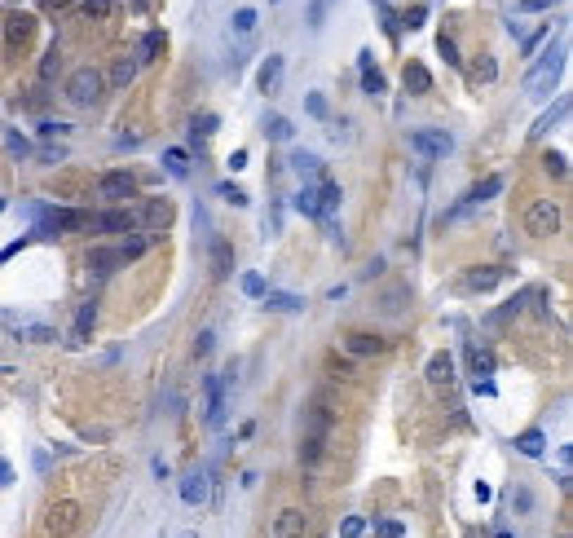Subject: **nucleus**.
I'll return each instance as SVG.
<instances>
[{
  "label": "nucleus",
  "mask_w": 573,
  "mask_h": 538,
  "mask_svg": "<svg viewBox=\"0 0 573 538\" xmlns=\"http://www.w3.org/2000/svg\"><path fill=\"white\" fill-rule=\"evenodd\" d=\"M565 115H569V102H560L555 110H547V115H543V120H538V124L529 128V133H534V137H543V133H551V124H560Z\"/></svg>",
  "instance_id": "obj_31"
},
{
  "label": "nucleus",
  "mask_w": 573,
  "mask_h": 538,
  "mask_svg": "<svg viewBox=\"0 0 573 538\" xmlns=\"http://www.w3.org/2000/svg\"><path fill=\"white\" fill-rule=\"evenodd\" d=\"M494 538H512V534H494Z\"/></svg>",
  "instance_id": "obj_59"
},
{
  "label": "nucleus",
  "mask_w": 573,
  "mask_h": 538,
  "mask_svg": "<svg viewBox=\"0 0 573 538\" xmlns=\"http://www.w3.org/2000/svg\"><path fill=\"white\" fill-rule=\"evenodd\" d=\"M498 278H503V269H472L468 274V291H489V287H498Z\"/></svg>",
  "instance_id": "obj_25"
},
{
  "label": "nucleus",
  "mask_w": 573,
  "mask_h": 538,
  "mask_svg": "<svg viewBox=\"0 0 573 538\" xmlns=\"http://www.w3.org/2000/svg\"><path fill=\"white\" fill-rule=\"evenodd\" d=\"M362 93L380 97V93H384V75H380V71H362Z\"/></svg>",
  "instance_id": "obj_43"
},
{
  "label": "nucleus",
  "mask_w": 573,
  "mask_h": 538,
  "mask_svg": "<svg viewBox=\"0 0 573 538\" xmlns=\"http://www.w3.org/2000/svg\"><path fill=\"white\" fill-rule=\"evenodd\" d=\"M516 450H520V454H529V459H538V454L547 450V437L538 433V428H529V433H520V437H516Z\"/></svg>",
  "instance_id": "obj_23"
},
{
  "label": "nucleus",
  "mask_w": 573,
  "mask_h": 538,
  "mask_svg": "<svg viewBox=\"0 0 573 538\" xmlns=\"http://www.w3.org/2000/svg\"><path fill=\"white\" fill-rule=\"evenodd\" d=\"M115 265H124L120 248H93V252H89V269L97 274V278H106V274H115Z\"/></svg>",
  "instance_id": "obj_11"
},
{
  "label": "nucleus",
  "mask_w": 573,
  "mask_h": 538,
  "mask_svg": "<svg viewBox=\"0 0 573 538\" xmlns=\"http://www.w3.org/2000/svg\"><path fill=\"white\" fill-rule=\"evenodd\" d=\"M229 168H234V172L247 168V150H234V155H229Z\"/></svg>",
  "instance_id": "obj_56"
},
{
  "label": "nucleus",
  "mask_w": 573,
  "mask_h": 538,
  "mask_svg": "<svg viewBox=\"0 0 573 538\" xmlns=\"http://www.w3.org/2000/svg\"><path fill=\"white\" fill-rule=\"evenodd\" d=\"M190 133H194V141H203V137H212V133H217V115H212V110H203V115H194V124H190Z\"/></svg>",
  "instance_id": "obj_34"
},
{
  "label": "nucleus",
  "mask_w": 573,
  "mask_h": 538,
  "mask_svg": "<svg viewBox=\"0 0 573 538\" xmlns=\"http://www.w3.org/2000/svg\"><path fill=\"white\" fill-rule=\"evenodd\" d=\"M551 5H560V0H520V9H525V13H538V9H551Z\"/></svg>",
  "instance_id": "obj_53"
},
{
  "label": "nucleus",
  "mask_w": 573,
  "mask_h": 538,
  "mask_svg": "<svg viewBox=\"0 0 573 538\" xmlns=\"http://www.w3.org/2000/svg\"><path fill=\"white\" fill-rule=\"evenodd\" d=\"M5 141H9V150H13V155H31V146H27V137H18V133H9Z\"/></svg>",
  "instance_id": "obj_52"
},
{
  "label": "nucleus",
  "mask_w": 573,
  "mask_h": 538,
  "mask_svg": "<svg viewBox=\"0 0 573 538\" xmlns=\"http://www.w3.org/2000/svg\"><path fill=\"white\" fill-rule=\"evenodd\" d=\"M58 67H62V53H58V44H53V49L44 53V62H40V79H53Z\"/></svg>",
  "instance_id": "obj_39"
},
{
  "label": "nucleus",
  "mask_w": 573,
  "mask_h": 538,
  "mask_svg": "<svg viewBox=\"0 0 573 538\" xmlns=\"http://www.w3.org/2000/svg\"><path fill=\"white\" fill-rule=\"evenodd\" d=\"M93 322H97V305L89 300V305H79V318H75V331H71L75 345H84V340L93 335Z\"/></svg>",
  "instance_id": "obj_19"
},
{
  "label": "nucleus",
  "mask_w": 573,
  "mask_h": 538,
  "mask_svg": "<svg viewBox=\"0 0 573 538\" xmlns=\"http://www.w3.org/2000/svg\"><path fill=\"white\" fill-rule=\"evenodd\" d=\"M525 230H529L534 238H547V234H555V230H560V207H555L551 199H538V203H529V212H525Z\"/></svg>",
  "instance_id": "obj_3"
},
{
  "label": "nucleus",
  "mask_w": 573,
  "mask_h": 538,
  "mask_svg": "<svg viewBox=\"0 0 573 538\" xmlns=\"http://www.w3.org/2000/svg\"><path fill=\"white\" fill-rule=\"evenodd\" d=\"M265 278H260V274H243V296H252V300H260V296H265Z\"/></svg>",
  "instance_id": "obj_37"
},
{
  "label": "nucleus",
  "mask_w": 573,
  "mask_h": 538,
  "mask_svg": "<svg viewBox=\"0 0 573 538\" xmlns=\"http://www.w3.org/2000/svg\"><path fill=\"white\" fill-rule=\"evenodd\" d=\"M291 133H296V128H291V120H283V115H273L265 124V137L269 141H291Z\"/></svg>",
  "instance_id": "obj_33"
},
{
  "label": "nucleus",
  "mask_w": 573,
  "mask_h": 538,
  "mask_svg": "<svg viewBox=\"0 0 573 538\" xmlns=\"http://www.w3.org/2000/svg\"><path fill=\"white\" fill-rule=\"evenodd\" d=\"M22 340H31V345H53L58 331L53 327H22Z\"/></svg>",
  "instance_id": "obj_36"
},
{
  "label": "nucleus",
  "mask_w": 573,
  "mask_h": 538,
  "mask_svg": "<svg viewBox=\"0 0 573 538\" xmlns=\"http://www.w3.org/2000/svg\"><path fill=\"white\" fill-rule=\"evenodd\" d=\"M340 199H344V194H340V186L331 181V177H326V181L318 186V207H322V217H331V212L340 207Z\"/></svg>",
  "instance_id": "obj_24"
},
{
  "label": "nucleus",
  "mask_w": 573,
  "mask_h": 538,
  "mask_svg": "<svg viewBox=\"0 0 573 538\" xmlns=\"http://www.w3.org/2000/svg\"><path fill=\"white\" fill-rule=\"evenodd\" d=\"M163 53V31H146V36H141V53H137V67H141V62H155Z\"/></svg>",
  "instance_id": "obj_27"
},
{
  "label": "nucleus",
  "mask_w": 573,
  "mask_h": 538,
  "mask_svg": "<svg viewBox=\"0 0 573 538\" xmlns=\"http://www.w3.org/2000/svg\"><path fill=\"white\" fill-rule=\"evenodd\" d=\"M560 71H565V49L551 44L547 53L538 58V67L525 75V93H529V97H547V93L555 89V79H560Z\"/></svg>",
  "instance_id": "obj_1"
},
{
  "label": "nucleus",
  "mask_w": 573,
  "mask_h": 538,
  "mask_svg": "<svg viewBox=\"0 0 573 538\" xmlns=\"http://www.w3.org/2000/svg\"><path fill=\"white\" fill-rule=\"evenodd\" d=\"M300 459H304V463H318V459H322V433H314V428L304 433V442H300Z\"/></svg>",
  "instance_id": "obj_29"
},
{
  "label": "nucleus",
  "mask_w": 573,
  "mask_h": 538,
  "mask_svg": "<svg viewBox=\"0 0 573 538\" xmlns=\"http://www.w3.org/2000/svg\"><path fill=\"white\" fill-rule=\"evenodd\" d=\"M49 5H53V9H62V5H71V0H49Z\"/></svg>",
  "instance_id": "obj_58"
},
{
  "label": "nucleus",
  "mask_w": 573,
  "mask_h": 538,
  "mask_svg": "<svg viewBox=\"0 0 573 538\" xmlns=\"http://www.w3.org/2000/svg\"><path fill=\"white\" fill-rule=\"evenodd\" d=\"M40 159H44V164H62V159H67V150H62V146H44Z\"/></svg>",
  "instance_id": "obj_50"
},
{
  "label": "nucleus",
  "mask_w": 573,
  "mask_h": 538,
  "mask_svg": "<svg viewBox=\"0 0 573 538\" xmlns=\"http://www.w3.org/2000/svg\"><path fill=\"white\" fill-rule=\"evenodd\" d=\"M102 84H106V79H102V71H97V67H79V71L71 75V84H67V97H71L75 106H93L97 97H102Z\"/></svg>",
  "instance_id": "obj_2"
},
{
  "label": "nucleus",
  "mask_w": 573,
  "mask_h": 538,
  "mask_svg": "<svg viewBox=\"0 0 573 538\" xmlns=\"http://www.w3.org/2000/svg\"><path fill=\"white\" fill-rule=\"evenodd\" d=\"M423 23H428V9H423V5L419 9H406V18H401V27H411V31H419Z\"/></svg>",
  "instance_id": "obj_45"
},
{
  "label": "nucleus",
  "mask_w": 573,
  "mask_h": 538,
  "mask_svg": "<svg viewBox=\"0 0 573 538\" xmlns=\"http://www.w3.org/2000/svg\"><path fill=\"white\" fill-rule=\"evenodd\" d=\"M181 499L190 503V508H203L207 503V477L203 472H190V477L181 481Z\"/></svg>",
  "instance_id": "obj_14"
},
{
  "label": "nucleus",
  "mask_w": 573,
  "mask_h": 538,
  "mask_svg": "<svg viewBox=\"0 0 573 538\" xmlns=\"http://www.w3.org/2000/svg\"><path fill=\"white\" fill-rule=\"evenodd\" d=\"M133 190H137L133 172H102V177H97V194H102L106 203H124V199H133Z\"/></svg>",
  "instance_id": "obj_5"
},
{
  "label": "nucleus",
  "mask_w": 573,
  "mask_h": 538,
  "mask_svg": "<svg viewBox=\"0 0 573 538\" xmlns=\"http://www.w3.org/2000/svg\"><path fill=\"white\" fill-rule=\"evenodd\" d=\"M212 274H217V278H229V274H234V248H229L225 238H212Z\"/></svg>",
  "instance_id": "obj_12"
},
{
  "label": "nucleus",
  "mask_w": 573,
  "mask_h": 538,
  "mask_svg": "<svg viewBox=\"0 0 573 538\" xmlns=\"http://www.w3.org/2000/svg\"><path fill=\"white\" fill-rule=\"evenodd\" d=\"M217 194H221L225 203H234V207H243V203H247V190H238L234 181H225V186H217Z\"/></svg>",
  "instance_id": "obj_40"
},
{
  "label": "nucleus",
  "mask_w": 573,
  "mask_h": 538,
  "mask_svg": "<svg viewBox=\"0 0 573 538\" xmlns=\"http://www.w3.org/2000/svg\"><path fill=\"white\" fill-rule=\"evenodd\" d=\"M31 23H36L31 13H18V9H13L9 18H5V44H9V49L27 44V40H31Z\"/></svg>",
  "instance_id": "obj_8"
},
{
  "label": "nucleus",
  "mask_w": 573,
  "mask_h": 538,
  "mask_svg": "<svg viewBox=\"0 0 573 538\" xmlns=\"http://www.w3.org/2000/svg\"><path fill=\"white\" fill-rule=\"evenodd\" d=\"M49 534H75V525H79V503H71V499H62V503H53V508H49Z\"/></svg>",
  "instance_id": "obj_7"
},
{
  "label": "nucleus",
  "mask_w": 573,
  "mask_h": 538,
  "mask_svg": "<svg viewBox=\"0 0 573 538\" xmlns=\"http://www.w3.org/2000/svg\"><path fill=\"white\" fill-rule=\"evenodd\" d=\"M287 164H291V168H296L300 177H309V172H318V168H322V159H318L314 150H296V155H291V159H287Z\"/></svg>",
  "instance_id": "obj_30"
},
{
  "label": "nucleus",
  "mask_w": 573,
  "mask_h": 538,
  "mask_svg": "<svg viewBox=\"0 0 573 538\" xmlns=\"http://www.w3.org/2000/svg\"><path fill=\"white\" fill-rule=\"evenodd\" d=\"M498 190H503V177H485L481 186H472V190H468V203H463V207H477V203H485V199H494Z\"/></svg>",
  "instance_id": "obj_21"
},
{
  "label": "nucleus",
  "mask_w": 573,
  "mask_h": 538,
  "mask_svg": "<svg viewBox=\"0 0 573 538\" xmlns=\"http://www.w3.org/2000/svg\"><path fill=\"white\" fill-rule=\"evenodd\" d=\"M137 79V58H115V67H110V84L115 89H128Z\"/></svg>",
  "instance_id": "obj_20"
},
{
  "label": "nucleus",
  "mask_w": 573,
  "mask_h": 538,
  "mask_svg": "<svg viewBox=\"0 0 573 538\" xmlns=\"http://www.w3.org/2000/svg\"><path fill=\"white\" fill-rule=\"evenodd\" d=\"M406 93H415V97H423V93H432V75H428V67H419V62H411L406 67Z\"/></svg>",
  "instance_id": "obj_18"
},
{
  "label": "nucleus",
  "mask_w": 573,
  "mask_h": 538,
  "mask_svg": "<svg viewBox=\"0 0 573 538\" xmlns=\"http://www.w3.org/2000/svg\"><path fill=\"white\" fill-rule=\"evenodd\" d=\"M168 221H172V203H168V199H155V203H146V212L137 217V225H150V230H163Z\"/></svg>",
  "instance_id": "obj_13"
},
{
  "label": "nucleus",
  "mask_w": 573,
  "mask_h": 538,
  "mask_svg": "<svg viewBox=\"0 0 573 538\" xmlns=\"http://www.w3.org/2000/svg\"><path fill=\"white\" fill-rule=\"evenodd\" d=\"M362 534H366V520H362V516H349V520L340 525V538H362Z\"/></svg>",
  "instance_id": "obj_44"
},
{
  "label": "nucleus",
  "mask_w": 573,
  "mask_h": 538,
  "mask_svg": "<svg viewBox=\"0 0 573 538\" xmlns=\"http://www.w3.org/2000/svg\"><path fill=\"white\" fill-rule=\"evenodd\" d=\"M234 31H238V36H252V31H256V9H238L234 13Z\"/></svg>",
  "instance_id": "obj_38"
},
{
  "label": "nucleus",
  "mask_w": 573,
  "mask_h": 538,
  "mask_svg": "<svg viewBox=\"0 0 573 538\" xmlns=\"http://www.w3.org/2000/svg\"><path fill=\"white\" fill-rule=\"evenodd\" d=\"M344 345H349V353L366 357V353H380V349H384V340H380V335H371V331H349V335H344Z\"/></svg>",
  "instance_id": "obj_17"
},
{
  "label": "nucleus",
  "mask_w": 573,
  "mask_h": 538,
  "mask_svg": "<svg viewBox=\"0 0 573 538\" xmlns=\"http://www.w3.org/2000/svg\"><path fill=\"white\" fill-rule=\"evenodd\" d=\"M411 150L423 155V159H441V155L454 150V137L446 128H419V133H411Z\"/></svg>",
  "instance_id": "obj_4"
},
{
  "label": "nucleus",
  "mask_w": 573,
  "mask_h": 538,
  "mask_svg": "<svg viewBox=\"0 0 573 538\" xmlns=\"http://www.w3.org/2000/svg\"><path fill=\"white\" fill-rule=\"evenodd\" d=\"M0 212H5V199H0Z\"/></svg>",
  "instance_id": "obj_60"
},
{
  "label": "nucleus",
  "mask_w": 573,
  "mask_h": 538,
  "mask_svg": "<svg viewBox=\"0 0 573 538\" xmlns=\"http://www.w3.org/2000/svg\"><path fill=\"white\" fill-rule=\"evenodd\" d=\"M304 530H309V520H304V512H296V508H287L283 516L273 520V538H304Z\"/></svg>",
  "instance_id": "obj_10"
},
{
  "label": "nucleus",
  "mask_w": 573,
  "mask_h": 538,
  "mask_svg": "<svg viewBox=\"0 0 573 538\" xmlns=\"http://www.w3.org/2000/svg\"><path fill=\"white\" fill-rule=\"evenodd\" d=\"M212 340H217L212 331H199V340H194V353H199V357H207V353H212Z\"/></svg>",
  "instance_id": "obj_51"
},
{
  "label": "nucleus",
  "mask_w": 573,
  "mask_h": 538,
  "mask_svg": "<svg viewBox=\"0 0 573 538\" xmlns=\"http://www.w3.org/2000/svg\"><path fill=\"white\" fill-rule=\"evenodd\" d=\"M468 362H472V375H477V380H481V375H494V353H489V349L472 345L468 349Z\"/></svg>",
  "instance_id": "obj_26"
},
{
  "label": "nucleus",
  "mask_w": 573,
  "mask_h": 538,
  "mask_svg": "<svg viewBox=\"0 0 573 538\" xmlns=\"http://www.w3.org/2000/svg\"><path fill=\"white\" fill-rule=\"evenodd\" d=\"M283 71H287V62L269 53V62L260 67V93H278V84H283Z\"/></svg>",
  "instance_id": "obj_15"
},
{
  "label": "nucleus",
  "mask_w": 573,
  "mask_h": 538,
  "mask_svg": "<svg viewBox=\"0 0 573 538\" xmlns=\"http://www.w3.org/2000/svg\"><path fill=\"white\" fill-rule=\"evenodd\" d=\"M304 106H309V115H314V120H326V115H331V106H326V97H322V93H309V97H304Z\"/></svg>",
  "instance_id": "obj_41"
},
{
  "label": "nucleus",
  "mask_w": 573,
  "mask_h": 538,
  "mask_svg": "<svg viewBox=\"0 0 573 538\" xmlns=\"http://www.w3.org/2000/svg\"><path fill=\"white\" fill-rule=\"evenodd\" d=\"M150 243H155V234H137V238H128L124 243V248H120V256H124V265H128V260H137L146 248H150Z\"/></svg>",
  "instance_id": "obj_32"
},
{
  "label": "nucleus",
  "mask_w": 573,
  "mask_h": 538,
  "mask_svg": "<svg viewBox=\"0 0 573 538\" xmlns=\"http://www.w3.org/2000/svg\"><path fill=\"white\" fill-rule=\"evenodd\" d=\"M322 13H326V0H309V27H322Z\"/></svg>",
  "instance_id": "obj_49"
},
{
  "label": "nucleus",
  "mask_w": 573,
  "mask_h": 538,
  "mask_svg": "<svg viewBox=\"0 0 573 538\" xmlns=\"http://www.w3.org/2000/svg\"><path fill=\"white\" fill-rule=\"evenodd\" d=\"M115 13V0H84V18H106Z\"/></svg>",
  "instance_id": "obj_42"
},
{
  "label": "nucleus",
  "mask_w": 573,
  "mask_h": 538,
  "mask_svg": "<svg viewBox=\"0 0 573 538\" xmlns=\"http://www.w3.org/2000/svg\"><path fill=\"white\" fill-rule=\"evenodd\" d=\"M221 411H225V402H221V380L217 375H207V423H221Z\"/></svg>",
  "instance_id": "obj_22"
},
{
  "label": "nucleus",
  "mask_w": 573,
  "mask_h": 538,
  "mask_svg": "<svg viewBox=\"0 0 573 538\" xmlns=\"http://www.w3.org/2000/svg\"><path fill=\"white\" fill-rule=\"evenodd\" d=\"M163 164H168V172H172V177H186V172H190V159H186V150H176V146H172L168 155H163Z\"/></svg>",
  "instance_id": "obj_35"
},
{
  "label": "nucleus",
  "mask_w": 573,
  "mask_h": 538,
  "mask_svg": "<svg viewBox=\"0 0 573 538\" xmlns=\"http://www.w3.org/2000/svg\"><path fill=\"white\" fill-rule=\"evenodd\" d=\"M380 534H384V538H401L406 530H401V520H384V525H380Z\"/></svg>",
  "instance_id": "obj_54"
},
{
  "label": "nucleus",
  "mask_w": 573,
  "mask_h": 538,
  "mask_svg": "<svg viewBox=\"0 0 573 538\" xmlns=\"http://www.w3.org/2000/svg\"><path fill=\"white\" fill-rule=\"evenodd\" d=\"M89 230H102V234H128V230H137V212H128V207L97 212V217L89 221Z\"/></svg>",
  "instance_id": "obj_6"
},
{
  "label": "nucleus",
  "mask_w": 573,
  "mask_h": 538,
  "mask_svg": "<svg viewBox=\"0 0 573 538\" xmlns=\"http://www.w3.org/2000/svg\"><path fill=\"white\" fill-rule=\"evenodd\" d=\"M428 384L432 388H450L454 384V357L450 353H432L428 357Z\"/></svg>",
  "instance_id": "obj_9"
},
{
  "label": "nucleus",
  "mask_w": 573,
  "mask_h": 538,
  "mask_svg": "<svg viewBox=\"0 0 573 538\" xmlns=\"http://www.w3.org/2000/svg\"><path fill=\"white\" fill-rule=\"evenodd\" d=\"M441 58H446L450 67H458V62H463V58H458V49H454V40H450V36H441Z\"/></svg>",
  "instance_id": "obj_48"
},
{
  "label": "nucleus",
  "mask_w": 573,
  "mask_h": 538,
  "mask_svg": "<svg viewBox=\"0 0 573 538\" xmlns=\"http://www.w3.org/2000/svg\"><path fill=\"white\" fill-rule=\"evenodd\" d=\"M186 538H199V534H186Z\"/></svg>",
  "instance_id": "obj_61"
},
{
  "label": "nucleus",
  "mask_w": 573,
  "mask_h": 538,
  "mask_svg": "<svg viewBox=\"0 0 573 538\" xmlns=\"http://www.w3.org/2000/svg\"><path fill=\"white\" fill-rule=\"evenodd\" d=\"M494 75H498V62H494V58H481V62H477V79H485V84H489Z\"/></svg>",
  "instance_id": "obj_46"
},
{
  "label": "nucleus",
  "mask_w": 573,
  "mask_h": 538,
  "mask_svg": "<svg viewBox=\"0 0 573 538\" xmlns=\"http://www.w3.org/2000/svg\"><path fill=\"white\" fill-rule=\"evenodd\" d=\"M5 485H13V468H9V463H0V490H5Z\"/></svg>",
  "instance_id": "obj_57"
},
{
  "label": "nucleus",
  "mask_w": 573,
  "mask_h": 538,
  "mask_svg": "<svg viewBox=\"0 0 573 538\" xmlns=\"http://www.w3.org/2000/svg\"><path fill=\"white\" fill-rule=\"evenodd\" d=\"M472 393H477V397H494V380H477V384H472Z\"/></svg>",
  "instance_id": "obj_55"
},
{
  "label": "nucleus",
  "mask_w": 573,
  "mask_h": 538,
  "mask_svg": "<svg viewBox=\"0 0 573 538\" xmlns=\"http://www.w3.org/2000/svg\"><path fill=\"white\" fill-rule=\"evenodd\" d=\"M543 168H547L551 177H565V172H569V168H565V155H555V150H551V155L543 159Z\"/></svg>",
  "instance_id": "obj_47"
},
{
  "label": "nucleus",
  "mask_w": 573,
  "mask_h": 538,
  "mask_svg": "<svg viewBox=\"0 0 573 538\" xmlns=\"http://www.w3.org/2000/svg\"><path fill=\"white\" fill-rule=\"evenodd\" d=\"M291 203H296V212H300V217H322V207H318V190H314V186H304V190H300Z\"/></svg>",
  "instance_id": "obj_28"
},
{
  "label": "nucleus",
  "mask_w": 573,
  "mask_h": 538,
  "mask_svg": "<svg viewBox=\"0 0 573 538\" xmlns=\"http://www.w3.org/2000/svg\"><path fill=\"white\" fill-rule=\"evenodd\" d=\"M265 309L269 314H296V309H304V300L300 296H291V291H265Z\"/></svg>",
  "instance_id": "obj_16"
}]
</instances>
